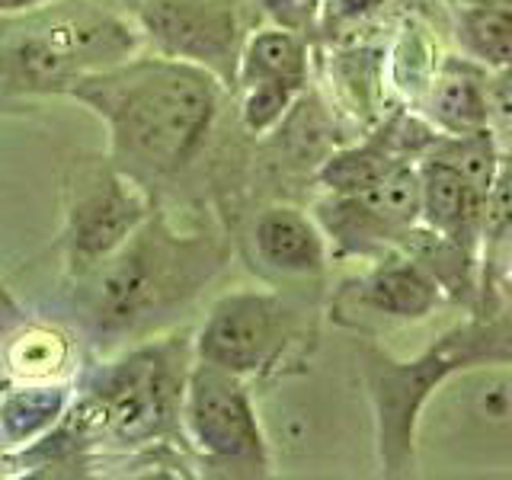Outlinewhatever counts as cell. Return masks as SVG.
Here are the masks:
<instances>
[{
	"label": "cell",
	"instance_id": "4",
	"mask_svg": "<svg viewBox=\"0 0 512 480\" xmlns=\"http://www.w3.org/2000/svg\"><path fill=\"white\" fill-rule=\"evenodd\" d=\"M192 362H196V352L189 343L160 340L103 368L84 397L100 416L103 436L119 442L180 436Z\"/></svg>",
	"mask_w": 512,
	"mask_h": 480
},
{
	"label": "cell",
	"instance_id": "10",
	"mask_svg": "<svg viewBox=\"0 0 512 480\" xmlns=\"http://www.w3.org/2000/svg\"><path fill=\"white\" fill-rule=\"evenodd\" d=\"M148 215V196L132 173L116 164L84 167L80 183L71 189L68 208V263L74 276H87L109 260Z\"/></svg>",
	"mask_w": 512,
	"mask_h": 480
},
{
	"label": "cell",
	"instance_id": "26",
	"mask_svg": "<svg viewBox=\"0 0 512 480\" xmlns=\"http://www.w3.org/2000/svg\"><path fill=\"white\" fill-rule=\"evenodd\" d=\"M16 320H20V311H16V304L10 301L4 288H0V352H7V346H10L7 336H13Z\"/></svg>",
	"mask_w": 512,
	"mask_h": 480
},
{
	"label": "cell",
	"instance_id": "22",
	"mask_svg": "<svg viewBox=\"0 0 512 480\" xmlns=\"http://www.w3.org/2000/svg\"><path fill=\"white\" fill-rule=\"evenodd\" d=\"M436 68H439V61H436V45H432L429 29L420 23H407L391 55V80L397 93L416 106L423 100Z\"/></svg>",
	"mask_w": 512,
	"mask_h": 480
},
{
	"label": "cell",
	"instance_id": "31",
	"mask_svg": "<svg viewBox=\"0 0 512 480\" xmlns=\"http://www.w3.org/2000/svg\"><path fill=\"white\" fill-rule=\"evenodd\" d=\"M468 4H471V0H468Z\"/></svg>",
	"mask_w": 512,
	"mask_h": 480
},
{
	"label": "cell",
	"instance_id": "12",
	"mask_svg": "<svg viewBox=\"0 0 512 480\" xmlns=\"http://www.w3.org/2000/svg\"><path fill=\"white\" fill-rule=\"evenodd\" d=\"M416 109L442 135L484 132V128H493L490 80L474 58L448 55L439 61Z\"/></svg>",
	"mask_w": 512,
	"mask_h": 480
},
{
	"label": "cell",
	"instance_id": "30",
	"mask_svg": "<svg viewBox=\"0 0 512 480\" xmlns=\"http://www.w3.org/2000/svg\"><path fill=\"white\" fill-rule=\"evenodd\" d=\"M119 4H125V7H132V10H138V4H141V0H119Z\"/></svg>",
	"mask_w": 512,
	"mask_h": 480
},
{
	"label": "cell",
	"instance_id": "28",
	"mask_svg": "<svg viewBox=\"0 0 512 480\" xmlns=\"http://www.w3.org/2000/svg\"><path fill=\"white\" fill-rule=\"evenodd\" d=\"M490 244H509V247H512V215H509V221L503 224V231L496 234V237L490 240Z\"/></svg>",
	"mask_w": 512,
	"mask_h": 480
},
{
	"label": "cell",
	"instance_id": "29",
	"mask_svg": "<svg viewBox=\"0 0 512 480\" xmlns=\"http://www.w3.org/2000/svg\"><path fill=\"white\" fill-rule=\"evenodd\" d=\"M503 282H506V288H509V295H512V260L506 263V272H503Z\"/></svg>",
	"mask_w": 512,
	"mask_h": 480
},
{
	"label": "cell",
	"instance_id": "27",
	"mask_svg": "<svg viewBox=\"0 0 512 480\" xmlns=\"http://www.w3.org/2000/svg\"><path fill=\"white\" fill-rule=\"evenodd\" d=\"M52 4V0H0V16H13V13H26V10H36Z\"/></svg>",
	"mask_w": 512,
	"mask_h": 480
},
{
	"label": "cell",
	"instance_id": "13",
	"mask_svg": "<svg viewBox=\"0 0 512 480\" xmlns=\"http://www.w3.org/2000/svg\"><path fill=\"white\" fill-rule=\"evenodd\" d=\"M420 192H423V224L445 234L464 250L480 256L487 224V196L468 176H461L452 164L439 157H423L420 164Z\"/></svg>",
	"mask_w": 512,
	"mask_h": 480
},
{
	"label": "cell",
	"instance_id": "17",
	"mask_svg": "<svg viewBox=\"0 0 512 480\" xmlns=\"http://www.w3.org/2000/svg\"><path fill=\"white\" fill-rule=\"evenodd\" d=\"M400 250L410 253L416 263H423L429 269V276L436 279L445 292V301L471 304V308L480 304V279H477L480 256L477 253L464 250L461 244L448 240L439 231H432L423 221L404 237Z\"/></svg>",
	"mask_w": 512,
	"mask_h": 480
},
{
	"label": "cell",
	"instance_id": "14",
	"mask_svg": "<svg viewBox=\"0 0 512 480\" xmlns=\"http://www.w3.org/2000/svg\"><path fill=\"white\" fill-rule=\"evenodd\" d=\"M256 256L282 276H320L327 269V237L314 215L295 205H269L253 221Z\"/></svg>",
	"mask_w": 512,
	"mask_h": 480
},
{
	"label": "cell",
	"instance_id": "25",
	"mask_svg": "<svg viewBox=\"0 0 512 480\" xmlns=\"http://www.w3.org/2000/svg\"><path fill=\"white\" fill-rule=\"evenodd\" d=\"M378 52L372 48H346L336 55V84L349 93V103L356 106V112H375L378 106V87H375V64Z\"/></svg>",
	"mask_w": 512,
	"mask_h": 480
},
{
	"label": "cell",
	"instance_id": "20",
	"mask_svg": "<svg viewBox=\"0 0 512 480\" xmlns=\"http://www.w3.org/2000/svg\"><path fill=\"white\" fill-rule=\"evenodd\" d=\"M68 407V388L64 384H42L32 381L26 388L13 391L0 404V432L10 445H23L29 439L58 423Z\"/></svg>",
	"mask_w": 512,
	"mask_h": 480
},
{
	"label": "cell",
	"instance_id": "5",
	"mask_svg": "<svg viewBox=\"0 0 512 480\" xmlns=\"http://www.w3.org/2000/svg\"><path fill=\"white\" fill-rule=\"evenodd\" d=\"M359 372L375 416L381 474L400 480L416 474V429L420 416L445 381L461 375L458 362L436 340L410 359H397L375 340L356 343Z\"/></svg>",
	"mask_w": 512,
	"mask_h": 480
},
{
	"label": "cell",
	"instance_id": "24",
	"mask_svg": "<svg viewBox=\"0 0 512 480\" xmlns=\"http://www.w3.org/2000/svg\"><path fill=\"white\" fill-rule=\"evenodd\" d=\"M7 362L13 365L16 375H23L29 381H45L52 378L55 372H61L64 365V343L61 336L55 333H45V330H32L26 336H16L7 346Z\"/></svg>",
	"mask_w": 512,
	"mask_h": 480
},
{
	"label": "cell",
	"instance_id": "18",
	"mask_svg": "<svg viewBox=\"0 0 512 480\" xmlns=\"http://www.w3.org/2000/svg\"><path fill=\"white\" fill-rule=\"evenodd\" d=\"M439 343L458 362L461 375L474 368L512 365V304L477 308V314H471L464 324L445 330Z\"/></svg>",
	"mask_w": 512,
	"mask_h": 480
},
{
	"label": "cell",
	"instance_id": "2",
	"mask_svg": "<svg viewBox=\"0 0 512 480\" xmlns=\"http://www.w3.org/2000/svg\"><path fill=\"white\" fill-rule=\"evenodd\" d=\"M224 260L218 237L180 234L151 212L109 260L80 276V304L103 333L148 327L196 298Z\"/></svg>",
	"mask_w": 512,
	"mask_h": 480
},
{
	"label": "cell",
	"instance_id": "7",
	"mask_svg": "<svg viewBox=\"0 0 512 480\" xmlns=\"http://www.w3.org/2000/svg\"><path fill=\"white\" fill-rule=\"evenodd\" d=\"M327 244L352 260H378L397 250L423 218V192L416 164H404L362 192H327L314 205Z\"/></svg>",
	"mask_w": 512,
	"mask_h": 480
},
{
	"label": "cell",
	"instance_id": "15",
	"mask_svg": "<svg viewBox=\"0 0 512 480\" xmlns=\"http://www.w3.org/2000/svg\"><path fill=\"white\" fill-rule=\"evenodd\" d=\"M256 84H282L301 93L308 90L311 52L301 32H295L292 26H263L247 32L234 87L244 90Z\"/></svg>",
	"mask_w": 512,
	"mask_h": 480
},
{
	"label": "cell",
	"instance_id": "23",
	"mask_svg": "<svg viewBox=\"0 0 512 480\" xmlns=\"http://www.w3.org/2000/svg\"><path fill=\"white\" fill-rule=\"evenodd\" d=\"M301 100V90L282 84H256L244 87V103H240V122L250 135H269L288 119V112Z\"/></svg>",
	"mask_w": 512,
	"mask_h": 480
},
{
	"label": "cell",
	"instance_id": "21",
	"mask_svg": "<svg viewBox=\"0 0 512 480\" xmlns=\"http://www.w3.org/2000/svg\"><path fill=\"white\" fill-rule=\"evenodd\" d=\"M426 157H439L445 164H452L487 196L496 180V170H500L503 148L500 138L493 135V128H484V132L471 135H439L436 144L426 151Z\"/></svg>",
	"mask_w": 512,
	"mask_h": 480
},
{
	"label": "cell",
	"instance_id": "3",
	"mask_svg": "<svg viewBox=\"0 0 512 480\" xmlns=\"http://www.w3.org/2000/svg\"><path fill=\"white\" fill-rule=\"evenodd\" d=\"M135 52L138 32L100 0H52L0 16V96H68L84 74Z\"/></svg>",
	"mask_w": 512,
	"mask_h": 480
},
{
	"label": "cell",
	"instance_id": "6",
	"mask_svg": "<svg viewBox=\"0 0 512 480\" xmlns=\"http://www.w3.org/2000/svg\"><path fill=\"white\" fill-rule=\"evenodd\" d=\"M183 436L205 468L221 477H266L269 445L247 378L192 362L183 397Z\"/></svg>",
	"mask_w": 512,
	"mask_h": 480
},
{
	"label": "cell",
	"instance_id": "9",
	"mask_svg": "<svg viewBox=\"0 0 512 480\" xmlns=\"http://www.w3.org/2000/svg\"><path fill=\"white\" fill-rule=\"evenodd\" d=\"M135 13L160 55L202 64L224 87L237 84L247 39L240 0H141Z\"/></svg>",
	"mask_w": 512,
	"mask_h": 480
},
{
	"label": "cell",
	"instance_id": "16",
	"mask_svg": "<svg viewBox=\"0 0 512 480\" xmlns=\"http://www.w3.org/2000/svg\"><path fill=\"white\" fill-rule=\"evenodd\" d=\"M461 52L484 71L500 74V87L512 96V0H471L455 13Z\"/></svg>",
	"mask_w": 512,
	"mask_h": 480
},
{
	"label": "cell",
	"instance_id": "19",
	"mask_svg": "<svg viewBox=\"0 0 512 480\" xmlns=\"http://www.w3.org/2000/svg\"><path fill=\"white\" fill-rule=\"evenodd\" d=\"M407 160H400L391 144L384 141L378 132H372L368 138L349 144V148L330 151L317 167V183L327 192H362L368 186H375L378 180H384L388 173H394L397 167H404Z\"/></svg>",
	"mask_w": 512,
	"mask_h": 480
},
{
	"label": "cell",
	"instance_id": "1",
	"mask_svg": "<svg viewBox=\"0 0 512 480\" xmlns=\"http://www.w3.org/2000/svg\"><path fill=\"white\" fill-rule=\"evenodd\" d=\"M221 87L202 64L154 55L90 71L68 96L106 125L112 164L141 180L173 176L196 160L215 128Z\"/></svg>",
	"mask_w": 512,
	"mask_h": 480
},
{
	"label": "cell",
	"instance_id": "8",
	"mask_svg": "<svg viewBox=\"0 0 512 480\" xmlns=\"http://www.w3.org/2000/svg\"><path fill=\"white\" fill-rule=\"evenodd\" d=\"M295 333V311L272 292H240L221 295L192 340L199 362L224 372L250 378L276 365Z\"/></svg>",
	"mask_w": 512,
	"mask_h": 480
},
{
	"label": "cell",
	"instance_id": "11",
	"mask_svg": "<svg viewBox=\"0 0 512 480\" xmlns=\"http://www.w3.org/2000/svg\"><path fill=\"white\" fill-rule=\"evenodd\" d=\"M343 295H349L362 311L400 320V324L426 320L445 304V292L429 276V269L400 247L372 260V269L362 279L343 285Z\"/></svg>",
	"mask_w": 512,
	"mask_h": 480
}]
</instances>
